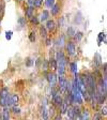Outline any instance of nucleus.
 Returning <instances> with one entry per match:
<instances>
[{
    "label": "nucleus",
    "mask_w": 107,
    "mask_h": 120,
    "mask_svg": "<svg viewBox=\"0 0 107 120\" xmlns=\"http://www.w3.org/2000/svg\"><path fill=\"white\" fill-rule=\"evenodd\" d=\"M58 89H59L60 93L62 94V93H65L67 90V84H69V80L66 79L64 75L63 76H59L58 77Z\"/></svg>",
    "instance_id": "1"
},
{
    "label": "nucleus",
    "mask_w": 107,
    "mask_h": 120,
    "mask_svg": "<svg viewBox=\"0 0 107 120\" xmlns=\"http://www.w3.org/2000/svg\"><path fill=\"white\" fill-rule=\"evenodd\" d=\"M45 76H46V79H47V82H48L50 87L52 88L56 87V85H57V82H58L57 75H56L54 72H48V73H45Z\"/></svg>",
    "instance_id": "2"
},
{
    "label": "nucleus",
    "mask_w": 107,
    "mask_h": 120,
    "mask_svg": "<svg viewBox=\"0 0 107 120\" xmlns=\"http://www.w3.org/2000/svg\"><path fill=\"white\" fill-rule=\"evenodd\" d=\"M65 50H66V55L73 57L76 54V46H75V43L73 41H67L65 43Z\"/></svg>",
    "instance_id": "3"
},
{
    "label": "nucleus",
    "mask_w": 107,
    "mask_h": 120,
    "mask_svg": "<svg viewBox=\"0 0 107 120\" xmlns=\"http://www.w3.org/2000/svg\"><path fill=\"white\" fill-rule=\"evenodd\" d=\"M9 95H10V92H9V89L7 87H3L0 90V105L2 107H5V102H7V99Z\"/></svg>",
    "instance_id": "4"
},
{
    "label": "nucleus",
    "mask_w": 107,
    "mask_h": 120,
    "mask_svg": "<svg viewBox=\"0 0 107 120\" xmlns=\"http://www.w3.org/2000/svg\"><path fill=\"white\" fill-rule=\"evenodd\" d=\"M52 103H54L56 106H60V105L62 104L63 98H62V95H61V93H60V91H58L55 94H52Z\"/></svg>",
    "instance_id": "5"
},
{
    "label": "nucleus",
    "mask_w": 107,
    "mask_h": 120,
    "mask_svg": "<svg viewBox=\"0 0 107 120\" xmlns=\"http://www.w3.org/2000/svg\"><path fill=\"white\" fill-rule=\"evenodd\" d=\"M50 17V14H49V11L48 10H43L42 12H41L40 16H39V20H40V22H47L48 19H49Z\"/></svg>",
    "instance_id": "6"
},
{
    "label": "nucleus",
    "mask_w": 107,
    "mask_h": 120,
    "mask_svg": "<svg viewBox=\"0 0 107 120\" xmlns=\"http://www.w3.org/2000/svg\"><path fill=\"white\" fill-rule=\"evenodd\" d=\"M45 28L47 31H54L56 29V22L52 19H48L47 22H45Z\"/></svg>",
    "instance_id": "7"
},
{
    "label": "nucleus",
    "mask_w": 107,
    "mask_h": 120,
    "mask_svg": "<svg viewBox=\"0 0 107 120\" xmlns=\"http://www.w3.org/2000/svg\"><path fill=\"white\" fill-rule=\"evenodd\" d=\"M34 10H35V9L33 7H27V8H26V10H25V18L30 19V18L34 15Z\"/></svg>",
    "instance_id": "8"
},
{
    "label": "nucleus",
    "mask_w": 107,
    "mask_h": 120,
    "mask_svg": "<svg viewBox=\"0 0 107 120\" xmlns=\"http://www.w3.org/2000/svg\"><path fill=\"white\" fill-rule=\"evenodd\" d=\"M78 120H90V112L88 109H84L80 112Z\"/></svg>",
    "instance_id": "9"
},
{
    "label": "nucleus",
    "mask_w": 107,
    "mask_h": 120,
    "mask_svg": "<svg viewBox=\"0 0 107 120\" xmlns=\"http://www.w3.org/2000/svg\"><path fill=\"white\" fill-rule=\"evenodd\" d=\"M59 13H60V5L58 3H55V4L50 8L49 14H52V16H57Z\"/></svg>",
    "instance_id": "10"
},
{
    "label": "nucleus",
    "mask_w": 107,
    "mask_h": 120,
    "mask_svg": "<svg viewBox=\"0 0 107 120\" xmlns=\"http://www.w3.org/2000/svg\"><path fill=\"white\" fill-rule=\"evenodd\" d=\"M93 63H94V67L95 68H100L102 65V57H101L100 54H95L94 58H93Z\"/></svg>",
    "instance_id": "11"
},
{
    "label": "nucleus",
    "mask_w": 107,
    "mask_h": 120,
    "mask_svg": "<svg viewBox=\"0 0 107 120\" xmlns=\"http://www.w3.org/2000/svg\"><path fill=\"white\" fill-rule=\"evenodd\" d=\"M42 117H43V120H48V117H49V112H48V109H47V106H46V102H45V101L42 106Z\"/></svg>",
    "instance_id": "12"
},
{
    "label": "nucleus",
    "mask_w": 107,
    "mask_h": 120,
    "mask_svg": "<svg viewBox=\"0 0 107 120\" xmlns=\"http://www.w3.org/2000/svg\"><path fill=\"white\" fill-rule=\"evenodd\" d=\"M65 43H66V40H65V35H60L59 38H58V40L56 41V46L57 47H63L65 45Z\"/></svg>",
    "instance_id": "13"
},
{
    "label": "nucleus",
    "mask_w": 107,
    "mask_h": 120,
    "mask_svg": "<svg viewBox=\"0 0 107 120\" xmlns=\"http://www.w3.org/2000/svg\"><path fill=\"white\" fill-rule=\"evenodd\" d=\"M48 68H49L52 71L57 70V61H56L55 57H50L49 61H48Z\"/></svg>",
    "instance_id": "14"
},
{
    "label": "nucleus",
    "mask_w": 107,
    "mask_h": 120,
    "mask_svg": "<svg viewBox=\"0 0 107 120\" xmlns=\"http://www.w3.org/2000/svg\"><path fill=\"white\" fill-rule=\"evenodd\" d=\"M69 106H70V104L66 102V101L63 99V102L62 104L60 105V109H61V114H66V110L67 108H69Z\"/></svg>",
    "instance_id": "15"
},
{
    "label": "nucleus",
    "mask_w": 107,
    "mask_h": 120,
    "mask_svg": "<svg viewBox=\"0 0 107 120\" xmlns=\"http://www.w3.org/2000/svg\"><path fill=\"white\" fill-rule=\"evenodd\" d=\"M66 114H67L69 119H70V120H74L75 114H74V108H73V106H69V108H67V110H66Z\"/></svg>",
    "instance_id": "16"
},
{
    "label": "nucleus",
    "mask_w": 107,
    "mask_h": 120,
    "mask_svg": "<svg viewBox=\"0 0 107 120\" xmlns=\"http://www.w3.org/2000/svg\"><path fill=\"white\" fill-rule=\"evenodd\" d=\"M10 108L7 107H3L2 110V119L3 120H10V112H9Z\"/></svg>",
    "instance_id": "17"
},
{
    "label": "nucleus",
    "mask_w": 107,
    "mask_h": 120,
    "mask_svg": "<svg viewBox=\"0 0 107 120\" xmlns=\"http://www.w3.org/2000/svg\"><path fill=\"white\" fill-rule=\"evenodd\" d=\"M10 97H11V100H12L13 106H14V105H17L18 102H19V97H18L17 93H13V94H10Z\"/></svg>",
    "instance_id": "18"
},
{
    "label": "nucleus",
    "mask_w": 107,
    "mask_h": 120,
    "mask_svg": "<svg viewBox=\"0 0 107 120\" xmlns=\"http://www.w3.org/2000/svg\"><path fill=\"white\" fill-rule=\"evenodd\" d=\"M47 30H46V28L44 27V26H41L40 27V35L41 38H43V39H46V38H48V34H47Z\"/></svg>",
    "instance_id": "19"
},
{
    "label": "nucleus",
    "mask_w": 107,
    "mask_h": 120,
    "mask_svg": "<svg viewBox=\"0 0 107 120\" xmlns=\"http://www.w3.org/2000/svg\"><path fill=\"white\" fill-rule=\"evenodd\" d=\"M17 24H18V26H19L20 28H24L26 26V24H27V18H25V17H18Z\"/></svg>",
    "instance_id": "20"
},
{
    "label": "nucleus",
    "mask_w": 107,
    "mask_h": 120,
    "mask_svg": "<svg viewBox=\"0 0 107 120\" xmlns=\"http://www.w3.org/2000/svg\"><path fill=\"white\" fill-rule=\"evenodd\" d=\"M97 42H99V45H101L102 43H106V37H105V32H101L100 34H99V40H97Z\"/></svg>",
    "instance_id": "21"
},
{
    "label": "nucleus",
    "mask_w": 107,
    "mask_h": 120,
    "mask_svg": "<svg viewBox=\"0 0 107 120\" xmlns=\"http://www.w3.org/2000/svg\"><path fill=\"white\" fill-rule=\"evenodd\" d=\"M75 32H76V31H75V29L72 27V26H69V27H67V30H66V35L67 37H72L73 38V35L75 34Z\"/></svg>",
    "instance_id": "22"
},
{
    "label": "nucleus",
    "mask_w": 107,
    "mask_h": 120,
    "mask_svg": "<svg viewBox=\"0 0 107 120\" xmlns=\"http://www.w3.org/2000/svg\"><path fill=\"white\" fill-rule=\"evenodd\" d=\"M70 68L73 74H77V63L76 62H70Z\"/></svg>",
    "instance_id": "23"
},
{
    "label": "nucleus",
    "mask_w": 107,
    "mask_h": 120,
    "mask_svg": "<svg viewBox=\"0 0 107 120\" xmlns=\"http://www.w3.org/2000/svg\"><path fill=\"white\" fill-rule=\"evenodd\" d=\"M30 22H31L32 25H34V26L39 25V24H40V20H39V16H35V15H33L32 17L30 18Z\"/></svg>",
    "instance_id": "24"
},
{
    "label": "nucleus",
    "mask_w": 107,
    "mask_h": 120,
    "mask_svg": "<svg viewBox=\"0 0 107 120\" xmlns=\"http://www.w3.org/2000/svg\"><path fill=\"white\" fill-rule=\"evenodd\" d=\"M73 38H74V40L76 41V42H80L82 39V33L81 32H75V34L73 35Z\"/></svg>",
    "instance_id": "25"
},
{
    "label": "nucleus",
    "mask_w": 107,
    "mask_h": 120,
    "mask_svg": "<svg viewBox=\"0 0 107 120\" xmlns=\"http://www.w3.org/2000/svg\"><path fill=\"white\" fill-rule=\"evenodd\" d=\"M43 4V0H34V2H33V8H37V9H39V8H41Z\"/></svg>",
    "instance_id": "26"
},
{
    "label": "nucleus",
    "mask_w": 107,
    "mask_h": 120,
    "mask_svg": "<svg viewBox=\"0 0 107 120\" xmlns=\"http://www.w3.org/2000/svg\"><path fill=\"white\" fill-rule=\"evenodd\" d=\"M11 108H12V112H14L15 115H19L20 114V108L18 107L17 105H14V106H12Z\"/></svg>",
    "instance_id": "27"
},
{
    "label": "nucleus",
    "mask_w": 107,
    "mask_h": 120,
    "mask_svg": "<svg viewBox=\"0 0 107 120\" xmlns=\"http://www.w3.org/2000/svg\"><path fill=\"white\" fill-rule=\"evenodd\" d=\"M55 3H56L55 0H45V4H46V7L47 8H49V9L55 4Z\"/></svg>",
    "instance_id": "28"
},
{
    "label": "nucleus",
    "mask_w": 107,
    "mask_h": 120,
    "mask_svg": "<svg viewBox=\"0 0 107 120\" xmlns=\"http://www.w3.org/2000/svg\"><path fill=\"white\" fill-rule=\"evenodd\" d=\"M29 41L30 42H34L35 41V33L34 32H30L29 33Z\"/></svg>",
    "instance_id": "29"
},
{
    "label": "nucleus",
    "mask_w": 107,
    "mask_h": 120,
    "mask_svg": "<svg viewBox=\"0 0 107 120\" xmlns=\"http://www.w3.org/2000/svg\"><path fill=\"white\" fill-rule=\"evenodd\" d=\"M102 116H106V114H107V106L106 105H104L102 108H101V112H100Z\"/></svg>",
    "instance_id": "30"
},
{
    "label": "nucleus",
    "mask_w": 107,
    "mask_h": 120,
    "mask_svg": "<svg viewBox=\"0 0 107 120\" xmlns=\"http://www.w3.org/2000/svg\"><path fill=\"white\" fill-rule=\"evenodd\" d=\"M92 119L93 120H102V115H101L100 112H95Z\"/></svg>",
    "instance_id": "31"
},
{
    "label": "nucleus",
    "mask_w": 107,
    "mask_h": 120,
    "mask_svg": "<svg viewBox=\"0 0 107 120\" xmlns=\"http://www.w3.org/2000/svg\"><path fill=\"white\" fill-rule=\"evenodd\" d=\"M12 34H13L12 31H7V32H5V39H7V41H10L11 39H12Z\"/></svg>",
    "instance_id": "32"
},
{
    "label": "nucleus",
    "mask_w": 107,
    "mask_h": 120,
    "mask_svg": "<svg viewBox=\"0 0 107 120\" xmlns=\"http://www.w3.org/2000/svg\"><path fill=\"white\" fill-rule=\"evenodd\" d=\"M65 26V19L64 17H60L59 18V27H64Z\"/></svg>",
    "instance_id": "33"
},
{
    "label": "nucleus",
    "mask_w": 107,
    "mask_h": 120,
    "mask_svg": "<svg viewBox=\"0 0 107 120\" xmlns=\"http://www.w3.org/2000/svg\"><path fill=\"white\" fill-rule=\"evenodd\" d=\"M33 63H34V60L30 59V58H29V59H27V61H26V65H27V67H31Z\"/></svg>",
    "instance_id": "34"
},
{
    "label": "nucleus",
    "mask_w": 107,
    "mask_h": 120,
    "mask_svg": "<svg viewBox=\"0 0 107 120\" xmlns=\"http://www.w3.org/2000/svg\"><path fill=\"white\" fill-rule=\"evenodd\" d=\"M26 2H27L28 7H33V2H34V0H26Z\"/></svg>",
    "instance_id": "35"
},
{
    "label": "nucleus",
    "mask_w": 107,
    "mask_h": 120,
    "mask_svg": "<svg viewBox=\"0 0 107 120\" xmlns=\"http://www.w3.org/2000/svg\"><path fill=\"white\" fill-rule=\"evenodd\" d=\"M45 40H46V45H47V46H49V45L52 44V40H50L49 38H46Z\"/></svg>",
    "instance_id": "36"
},
{
    "label": "nucleus",
    "mask_w": 107,
    "mask_h": 120,
    "mask_svg": "<svg viewBox=\"0 0 107 120\" xmlns=\"http://www.w3.org/2000/svg\"><path fill=\"white\" fill-rule=\"evenodd\" d=\"M56 120H61V116H57V118H56Z\"/></svg>",
    "instance_id": "37"
},
{
    "label": "nucleus",
    "mask_w": 107,
    "mask_h": 120,
    "mask_svg": "<svg viewBox=\"0 0 107 120\" xmlns=\"http://www.w3.org/2000/svg\"><path fill=\"white\" fill-rule=\"evenodd\" d=\"M17 1H22V0H17Z\"/></svg>",
    "instance_id": "38"
},
{
    "label": "nucleus",
    "mask_w": 107,
    "mask_h": 120,
    "mask_svg": "<svg viewBox=\"0 0 107 120\" xmlns=\"http://www.w3.org/2000/svg\"><path fill=\"white\" fill-rule=\"evenodd\" d=\"M0 25H1V22H0Z\"/></svg>",
    "instance_id": "39"
}]
</instances>
